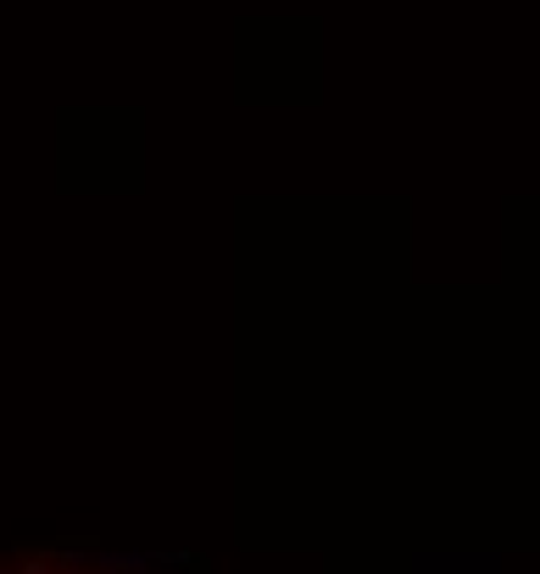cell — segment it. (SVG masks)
Wrapping results in <instances>:
<instances>
[{
	"label": "cell",
	"instance_id": "6da1fadb",
	"mask_svg": "<svg viewBox=\"0 0 540 574\" xmlns=\"http://www.w3.org/2000/svg\"><path fill=\"white\" fill-rule=\"evenodd\" d=\"M0 574H107V569H84L68 558H12V563H0Z\"/></svg>",
	"mask_w": 540,
	"mask_h": 574
}]
</instances>
